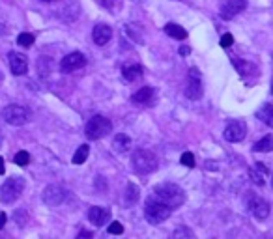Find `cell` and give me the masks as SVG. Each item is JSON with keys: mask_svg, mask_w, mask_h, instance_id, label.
Masks as SVG:
<instances>
[{"mask_svg": "<svg viewBox=\"0 0 273 239\" xmlns=\"http://www.w3.org/2000/svg\"><path fill=\"white\" fill-rule=\"evenodd\" d=\"M152 198L159 200L163 204H167V206L172 209V207L182 206L185 202V191L176 183H161L153 189Z\"/></svg>", "mask_w": 273, "mask_h": 239, "instance_id": "obj_1", "label": "cell"}, {"mask_svg": "<svg viewBox=\"0 0 273 239\" xmlns=\"http://www.w3.org/2000/svg\"><path fill=\"white\" fill-rule=\"evenodd\" d=\"M170 211H172V209H170L167 204L159 202V200L152 198V196L146 200L144 217L150 224H159V223H163V221H167L170 217Z\"/></svg>", "mask_w": 273, "mask_h": 239, "instance_id": "obj_2", "label": "cell"}, {"mask_svg": "<svg viewBox=\"0 0 273 239\" xmlns=\"http://www.w3.org/2000/svg\"><path fill=\"white\" fill-rule=\"evenodd\" d=\"M131 165L136 174H150L157 168V159L150 150H136L131 155Z\"/></svg>", "mask_w": 273, "mask_h": 239, "instance_id": "obj_3", "label": "cell"}, {"mask_svg": "<svg viewBox=\"0 0 273 239\" xmlns=\"http://www.w3.org/2000/svg\"><path fill=\"white\" fill-rule=\"evenodd\" d=\"M111 129H113V121L101 116V114H97V116L88 120V123L84 127V133H86L90 140H97V138H103V136L109 135Z\"/></svg>", "mask_w": 273, "mask_h": 239, "instance_id": "obj_4", "label": "cell"}, {"mask_svg": "<svg viewBox=\"0 0 273 239\" xmlns=\"http://www.w3.org/2000/svg\"><path fill=\"white\" fill-rule=\"evenodd\" d=\"M23 189H24L23 178H11V179H8L6 183L2 185V189H0V198H2L4 204H13V202L23 194Z\"/></svg>", "mask_w": 273, "mask_h": 239, "instance_id": "obj_5", "label": "cell"}, {"mask_svg": "<svg viewBox=\"0 0 273 239\" xmlns=\"http://www.w3.org/2000/svg\"><path fill=\"white\" fill-rule=\"evenodd\" d=\"M247 196V207L251 209V213L255 215V219H258V221H264V219H268V215H270V204L266 202L264 198H258V196H255V192H245Z\"/></svg>", "mask_w": 273, "mask_h": 239, "instance_id": "obj_6", "label": "cell"}, {"mask_svg": "<svg viewBox=\"0 0 273 239\" xmlns=\"http://www.w3.org/2000/svg\"><path fill=\"white\" fill-rule=\"evenodd\" d=\"M185 97L189 99H201L202 97V82H201V73L197 67L189 69V75H187V84H185Z\"/></svg>", "mask_w": 273, "mask_h": 239, "instance_id": "obj_7", "label": "cell"}, {"mask_svg": "<svg viewBox=\"0 0 273 239\" xmlns=\"http://www.w3.org/2000/svg\"><path fill=\"white\" fill-rule=\"evenodd\" d=\"M4 120L9 125H24L28 121V111L21 105H9L4 109Z\"/></svg>", "mask_w": 273, "mask_h": 239, "instance_id": "obj_8", "label": "cell"}, {"mask_svg": "<svg viewBox=\"0 0 273 239\" xmlns=\"http://www.w3.org/2000/svg\"><path fill=\"white\" fill-rule=\"evenodd\" d=\"M41 198H43V202H45L47 206L57 207L66 200V189L62 185H49V187H45Z\"/></svg>", "mask_w": 273, "mask_h": 239, "instance_id": "obj_9", "label": "cell"}, {"mask_svg": "<svg viewBox=\"0 0 273 239\" xmlns=\"http://www.w3.org/2000/svg\"><path fill=\"white\" fill-rule=\"evenodd\" d=\"M86 64V58L82 53H69L62 58L60 62V71L62 73H71V71H77L80 67H84Z\"/></svg>", "mask_w": 273, "mask_h": 239, "instance_id": "obj_10", "label": "cell"}, {"mask_svg": "<svg viewBox=\"0 0 273 239\" xmlns=\"http://www.w3.org/2000/svg\"><path fill=\"white\" fill-rule=\"evenodd\" d=\"M247 135V125L241 120H234L225 127V138L228 142H240Z\"/></svg>", "mask_w": 273, "mask_h": 239, "instance_id": "obj_11", "label": "cell"}, {"mask_svg": "<svg viewBox=\"0 0 273 239\" xmlns=\"http://www.w3.org/2000/svg\"><path fill=\"white\" fill-rule=\"evenodd\" d=\"M245 8H247V0H226L221 6V17L223 19H232L238 13H241Z\"/></svg>", "mask_w": 273, "mask_h": 239, "instance_id": "obj_12", "label": "cell"}, {"mask_svg": "<svg viewBox=\"0 0 273 239\" xmlns=\"http://www.w3.org/2000/svg\"><path fill=\"white\" fill-rule=\"evenodd\" d=\"M8 58H9V69H11L13 75L21 77V75H24V73L28 71V60H26L24 55H21V53H9Z\"/></svg>", "mask_w": 273, "mask_h": 239, "instance_id": "obj_13", "label": "cell"}, {"mask_svg": "<svg viewBox=\"0 0 273 239\" xmlns=\"http://www.w3.org/2000/svg\"><path fill=\"white\" fill-rule=\"evenodd\" d=\"M92 38L96 41V45L103 47V45H107V43L111 41V38H113V30H111L109 24H96V26H94V32H92Z\"/></svg>", "mask_w": 273, "mask_h": 239, "instance_id": "obj_14", "label": "cell"}, {"mask_svg": "<svg viewBox=\"0 0 273 239\" xmlns=\"http://www.w3.org/2000/svg\"><path fill=\"white\" fill-rule=\"evenodd\" d=\"M88 221L96 226H103L111 221V211L105 207H90L88 211Z\"/></svg>", "mask_w": 273, "mask_h": 239, "instance_id": "obj_15", "label": "cell"}, {"mask_svg": "<svg viewBox=\"0 0 273 239\" xmlns=\"http://www.w3.org/2000/svg\"><path fill=\"white\" fill-rule=\"evenodd\" d=\"M133 103H138V105H148V103H152V99H153V88L150 86H144V88H140L138 92H135L133 94Z\"/></svg>", "mask_w": 273, "mask_h": 239, "instance_id": "obj_16", "label": "cell"}, {"mask_svg": "<svg viewBox=\"0 0 273 239\" xmlns=\"http://www.w3.org/2000/svg\"><path fill=\"white\" fill-rule=\"evenodd\" d=\"M113 148H114V150H116L118 153L128 152L129 148H131V138H129V135H126V133H120V135L114 136Z\"/></svg>", "mask_w": 273, "mask_h": 239, "instance_id": "obj_17", "label": "cell"}, {"mask_svg": "<svg viewBox=\"0 0 273 239\" xmlns=\"http://www.w3.org/2000/svg\"><path fill=\"white\" fill-rule=\"evenodd\" d=\"M122 77H124L126 82H135L136 79L142 77V67L140 65H128V67H124Z\"/></svg>", "mask_w": 273, "mask_h": 239, "instance_id": "obj_18", "label": "cell"}, {"mask_svg": "<svg viewBox=\"0 0 273 239\" xmlns=\"http://www.w3.org/2000/svg\"><path fill=\"white\" fill-rule=\"evenodd\" d=\"M165 32L169 34L170 38H174V40H185V38H187L185 28H182L180 24H174V23L167 24V26H165Z\"/></svg>", "mask_w": 273, "mask_h": 239, "instance_id": "obj_19", "label": "cell"}, {"mask_svg": "<svg viewBox=\"0 0 273 239\" xmlns=\"http://www.w3.org/2000/svg\"><path fill=\"white\" fill-rule=\"evenodd\" d=\"M253 152H273V136L272 135H266L264 138H260L255 146H253Z\"/></svg>", "mask_w": 273, "mask_h": 239, "instance_id": "obj_20", "label": "cell"}, {"mask_svg": "<svg viewBox=\"0 0 273 239\" xmlns=\"http://www.w3.org/2000/svg\"><path fill=\"white\" fill-rule=\"evenodd\" d=\"M140 196V189L136 187V185L129 183L128 189H126V196H124V202H126V206H133L136 200Z\"/></svg>", "mask_w": 273, "mask_h": 239, "instance_id": "obj_21", "label": "cell"}, {"mask_svg": "<svg viewBox=\"0 0 273 239\" xmlns=\"http://www.w3.org/2000/svg\"><path fill=\"white\" fill-rule=\"evenodd\" d=\"M258 118L262 120L268 127H273V105H264L258 111Z\"/></svg>", "mask_w": 273, "mask_h": 239, "instance_id": "obj_22", "label": "cell"}, {"mask_svg": "<svg viewBox=\"0 0 273 239\" xmlns=\"http://www.w3.org/2000/svg\"><path fill=\"white\" fill-rule=\"evenodd\" d=\"M88 153H90V148L86 144H82L79 150L75 152V155H73V165H82L84 161L88 159Z\"/></svg>", "mask_w": 273, "mask_h": 239, "instance_id": "obj_23", "label": "cell"}, {"mask_svg": "<svg viewBox=\"0 0 273 239\" xmlns=\"http://www.w3.org/2000/svg\"><path fill=\"white\" fill-rule=\"evenodd\" d=\"M17 43L21 45V47H32L34 45V36L32 34H28V32H23V34H19V38H17Z\"/></svg>", "mask_w": 273, "mask_h": 239, "instance_id": "obj_24", "label": "cell"}, {"mask_svg": "<svg viewBox=\"0 0 273 239\" xmlns=\"http://www.w3.org/2000/svg\"><path fill=\"white\" fill-rule=\"evenodd\" d=\"M15 165H19V167H26L28 163H30V155L26 152H19V153H15Z\"/></svg>", "mask_w": 273, "mask_h": 239, "instance_id": "obj_25", "label": "cell"}, {"mask_svg": "<svg viewBox=\"0 0 273 239\" xmlns=\"http://www.w3.org/2000/svg\"><path fill=\"white\" fill-rule=\"evenodd\" d=\"M249 174H251V179H253V181H255V183L257 185H260V187H262V185H264V172H260V170H249Z\"/></svg>", "mask_w": 273, "mask_h": 239, "instance_id": "obj_26", "label": "cell"}, {"mask_svg": "<svg viewBox=\"0 0 273 239\" xmlns=\"http://www.w3.org/2000/svg\"><path fill=\"white\" fill-rule=\"evenodd\" d=\"M182 165L187 168H193L195 167V157H193V153H189V152H185L184 155H182Z\"/></svg>", "mask_w": 273, "mask_h": 239, "instance_id": "obj_27", "label": "cell"}, {"mask_svg": "<svg viewBox=\"0 0 273 239\" xmlns=\"http://www.w3.org/2000/svg\"><path fill=\"white\" fill-rule=\"evenodd\" d=\"M122 232H124V226H122L118 221L111 223V226H109V234H113V236H120Z\"/></svg>", "mask_w": 273, "mask_h": 239, "instance_id": "obj_28", "label": "cell"}, {"mask_svg": "<svg viewBox=\"0 0 273 239\" xmlns=\"http://www.w3.org/2000/svg\"><path fill=\"white\" fill-rule=\"evenodd\" d=\"M234 43V38H232V34H225L223 38H221V47L223 49H228L230 45Z\"/></svg>", "mask_w": 273, "mask_h": 239, "instance_id": "obj_29", "label": "cell"}, {"mask_svg": "<svg viewBox=\"0 0 273 239\" xmlns=\"http://www.w3.org/2000/svg\"><path fill=\"white\" fill-rule=\"evenodd\" d=\"M180 236H189V238H193V232L185 230V228H180V230L174 232V238H180Z\"/></svg>", "mask_w": 273, "mask_h": 239, "instance_id": "obj_30", "label": "cell"}, {"mask_svg": "<svg viewBox=\"0 0 273 239\" xmlns=\"http://www.w3.org/2000/svg\"><path fill=\"white\" fill-rule=\"evenodd\" d=\"M101 2H103V6H105V8H109V9H111V8H113V6H114V2H116V0H101Z\"/></svg>", "mask_w": 273, "mask_h": 239, "instance_id": "obj_31", "label": "cell"}, {"mask_svg": "<svg viewBox=\"0 0 273 239\" xmlns=\"http://www.w3.org/2000/svg\"><path fill=\"white\" fill-rule=\"evenodd\" d=\"M4 224H6V213H0V230L4 228Z\"/></svg>", "mask_w": 273, "mask_h": 239, "instance_id": "obj_32", "label": "cell"}, {"mask_svg": "<svg viewBox=\"0 0 273 239\" xmlns=\"http://www.w3.org/2000/svg\"><path fill=\"white\" fill-rule=\"evenodd\" d=\"M180 55H182V56L189 55V47H185V45H184V47H180Z\"/></svg>", "mask_w": 273, "mask_h": 239, "instance_id": "obj_33", "label": "cell"}, {"mask_svg": "<svg viewBox=\"0 0 273 239\" xmlns=\"http://www.w3.org/2000/svg\"><path fill=\"white\" fill-rule=\"evenodd\" d=\"M79 238H92V232H80Z\"/></svg>", "mask_w": 273, "mask_h": 239, "instance_id": "obj_34", "label": "cell"}, {"mask_svg": "<svg viewBox=\"0 0 273 239\" xmlns=\"http://www.w3.org/2000/svg\"><path fill=\"white\" fill-rule=\"evenodd\" d=\"M6 172V167H4V159L0 157V174H4Z\"/></svg>", "mask_w": 273, "mask_h": 239, "instance_id": "obj_35", "label": "cell"}, {"mask_svg": "<svg viewBox=\"0 0 273 239\" xmlns=\"http://www.w3.org/2000/svg\"><path fill=\"white\" fill-rule=\"evenodd\" d=\"M4 32V21H2V17H0V34Z\"/></svg>", "mask_w": 273, "mask_h": 239, "instance_id": "obj_36", "label": "cell"}, {"mask_svg": "<svg viewBox=\"0 0 273 239\" xmlns=\"http://www.w3.org/2000/svg\"><path fill=\"white\" fill-rule=\"evenodd\" d=\"M2 79H4V75H2V71H0V82H2Z\"/></svg>", "mask_w": 273, "mask_h": 239, "instance_id": "obj_37", "label": "cell"}, {"mask_svg": "<svg viewBox=\"0 0 273 239\" xmlns=\"http://www.w3.org/2000/svg\"><path fill=\"white\" fill-rule=\"evenodd\" d=\"M0 144H2V135H0Z\"/></svg>", "mask_w": 273, "mask_h": 239, "instance_id": "obj_38", "label": "cell"}, {"mask_svg": "<svg viewBox=\"0 0 273 239\" xmlns=\"http://www.w3.org/2000/svg\"><path fill=\"white\" fill-rule=\"evenodd\" d=\"M45 2H51V0H45Z\"/></svg>", "mask_w": 273, "mask_h": 239, "instance_id": "obj_39", "label": "cell"}, {"mask_svg": "<svg viewBox=\"0 0 273 239\" xmlns=\"http://www.w3.org/2000/svg\"><path fill=\"white\" fill-rule=\"evenodd\" d=\"M272 187H273V181H272Z\"/></svg>", "mask_w": 273, "mask_h": 239, "instance_id": "obj_40", "label": "cell"}, {"mask_svg": "<svg viewBox=\"0 0 273 239\" xmlns=\"http://www.w3.org/2000/svg\"><path fill=\"white\" fill-rule=\"evenodd\" d=\"M272 92H273V90H272Z\"/></svg>", "mask_w": 273, "mask_h": 239, "instance_id": "obj_41", "label": "cell"}]
</instances>
